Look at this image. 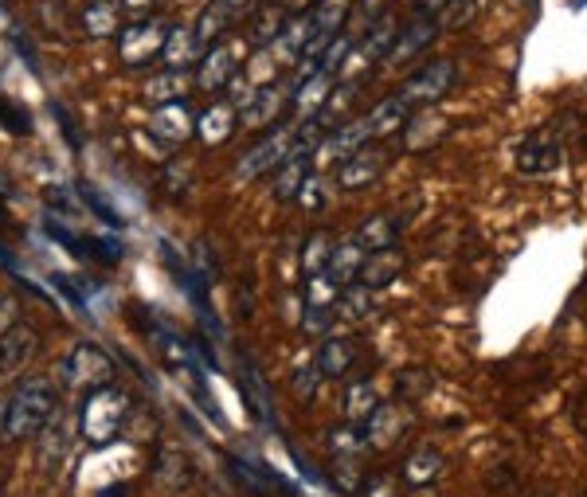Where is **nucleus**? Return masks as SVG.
<instances>
[{"instance_id":"1","label":"nucleus","mask_w":587,"mask_h":497,"mask_svg":"<svg viewBox=\"0 0 587 497\" xmlns=\"http://www.w3.org/2000/svg\"><path fill=\"white\" fill-rule=\"evenodd\" d=\"M59 412V388L56 380L47 376H28V380H16L0 407V435L9 442H24L36 439L44 431L51 415Z\"/></svg>"},{"instance_id":"2","label":"nucleus","mask_w":587,"mask_h":497,"mask_svg":"<svg viewBox=\"0 0 587 497\" xmlns=\"http://www.w3.org/2000/svg\"><path fill=\"white\" fill-rule=\"evenodd\" d=\"M126 415H130V395L121 392V388L106 384L86 395L83 415H79V431H83V439L94 442V447H106V442L118 435L121 423H126Z\"/></svg>"},{"instance_id":"3","label":"nucleus","mask_w":587,"mask_h":497,"mask_svg":"<svg viewBox=\"0 0 587 497\" xmlns=\"http://www.w3.org/2000/svg\"><path fill=\"white\" fill-rule=\"evenodd\" d=\"M114 376H118V365L110 360V353H103V348L91 345V341H79L63 357V380L86 395L114 384Z\"/></svg>"},{"instance_id":"4","label":"nucleus","mask_w":587,"mask_h":497,"mask_svg":"<svg viewBox=\"0 0 587 497\" xmlns=\"http://www.w3.org/2000/svg\"><path fill=\"white\" fill-rule=\"evenodd\" d=\"M450 86H455V59H427L420 71H411V75L403 79L396 98H403L411 110H427V106H435Z\"/></svg>"},{"instance_id":"5","label":"nucleus","mask_w":587,"mask_h":497,"mask_svg":"<svg viewBox=\"0 0 587 497\" xmlns=\"http://www.w3.org/2000/svg\"><path fill=\"white\" fill-rule=\"evenodd\" d=\"M165 39H168L165 20L141 16L118 32V59L126 67H145L150 59H157L165 51Z\"/></svg>"},{"instance_id":"6","label":"nucleus","mask_w":587,"mask_h":497,"mask_svg":"<svg viewBox=\"0 0 587 497\" xmlns=\"http://www.w3.org/2000/svg\"><path fill=\"white\" fill-rule=\"evenodd\" d=\"M564 150H568V141L560 138L552 126L532 130L529 138L517 145V173H521V177H549V173L560 169Z\"/></svg>"},{"instance_id":"7","label":"nucleus","mask_w":587,"mask_h":497,"mask_svg":"<svg viewBox=\"0 0 587 497\" xmlns=\"http://www.w3.org/2000/svg\"><path fill=\"white\" fill-rule=\"evenodd\" d=\"M39 353V333L24 321L9 326L0 333V388L16 384L20 376L28 372V365L36 360Z\"/></svg>"},{"instance_id":"8","label":"nucleus","mask_w":587,"mask_h":497,"mask_svg":"<svg viewBox=\"0 0 587 497\" xmlns=\"http://www.w3.org/2000/svg\"><path fill=\"white\" fill-rule=\"evenodd\" d=\"M294 145H298V126H279V130L267 133V138H262L259 145H255V150L239 161L235 177L255 180V177H262V173H274L282 161L294 153Z\"/></svg>"},{"instance_id":"9","label":"nucleus","mask_w":587,"mask_h":497,"mask_svg":"<svg viewBox=\"0 0 587 497\" xmlns=\"http://www.w3.org/2000/svg\"><path fill=\"white\" fill-rule=\"evenodd\" d=\"M239 59H243V39L212 44L204 56H200V63H196V86L220 94L224 86L235 83V75H239Z\"/></svg>"},{"instance_id":"10","label":"nucleus","mask_w":587,"mask_h":497,"mask_svg":"<svg viewBox=\"0 0 587 497\" xmlns=\"http://www.w3.org/2000/svg\"><path fill=\"white\" fill-rule=\"evenodd\" d=\"M396 36H400V20L391 16V12L376 16L373 24H368V36L353 44L345 67H341V75H353V71H361V67H373V63H380V59H388ZM341 75H337V79H341Z\"/></svg>"},{"instance_id":"11","label":"nucleus","mask_w":587,"mask_h":497,"mask_svg":"<svg viewBox=\"0 0 587 497\" xmlns=\"http://www.w3.org/2000/svg\"><path fill=\"white\" fill-rule=\"evenodd\" d=\"M255 12H259V0H212V4L200 12V20H196L192 28H196V36H200V44L212 47L215 39L227 36L243 20H251Z\"/></svg>"},{"instance_id":"12","label":"nucleus","mask_w":587,"mask_h":497,"mask_svg":"<svg viewBox=\"0 0 587 497\" xmlns=\"http://www.w3.org/2000/svg\"><path fill=\"white\" fill-rule=\"evenodd\" d=\"M391 165V153L384 145H361L353 157H345L337 165V185L345 192H356V188H368L384 177V169Z\"/></svg>"},{"instance_id":"13","label":"nucleus","mask_w":587,"mask_h":497,"mask_svg":"<svg viewBox=\"0 0 587 497\" xmlns=\"http://www.w3.org/2000/svg\"><path fill=\"white\" fill-rule=\"evenodd\" d=\"M373 141V130H368V118H356V122H345L337 126V133H326L321 145L314 150V161L317 165H341L345 157H353L361 145Z\"/></svg>"},{"instance_id":"14","label":"nucleus","mask_w":587,"mask_h":497,"mask_svg":"<svg viewBox=\"0 0 587 497\" xmlns=\"http://www.w3.org/2000/svg\"><path fill=\"white\" fill-rule=\"evenodd\" d=\"M438 36V16H423V12H415V20H411L408 28L396 36V44H391L388 51V63H411V59H420L423 51H427L431 44H435Z\"/></svg>"},{"instance_id":"15","label":"nucleus","mask_w":587,"mask_h":497,"mask_svg":"<svg viewBox=\"0 0 587 497\" xmlns=\"http://www.w3.org/2000/svg\"><path fill=\"white\" fill-rule=\"evenodd\" d=\"M196 118L200 114H192V106L185 103V98H177V103H161L157 110L150 114V133H157L161 141H188L196 133Z\"/></svg>"},{"instance_id":"16","label":"nucleus","mask_w":587,"mask_h":497,"mask_svg":"<svg viewBox=\"0 0 587 497\" xmlns=\"http://www.w3.org/2000/svg\"><path fill=\"white\" fill-rule=\"evenodd\" d=\"M294 98V86H262V91H255V98L247 106H243V118L239 126L243 130H262V126H274V118L282 114V106Z\"/></svg>"},{"instance_id":"17","label":"nucleus","mask_w":587,"mask_h":497,"mask_svg":"<svg viewBox=\"0 0 587 497\" xmlns=\"http://www.w3.org/2000/svg\"><path fill=\"white\" fill-rule=\"evenodd\" d=\"M408 427H411L408 404H380L373 412V419L364 423V439H368V447H391L400 435H408Z\"/></svg>"},{"instance_id":"18","label":"nucleus","mask_w":587,"mask_h":497,"mask_svg":"<svg viewBox=\"0 0 587 497\" xmlns=\"http://www.w3.org/2000/svg\"><path fill=\"white\" fill-rule=\"evenodd\" d=\"M356 357H361V345L353 338H326V345L317 348V372L326 380H341L353 372Z\"/></svg>"},{"instance_id":"19","label":"nucleus","mask_w":587,"mask_h":497,"mask_svg":"<svg viewBox=\"0 0 587 497\" xmlns=\"http://www.w3.org/2000/svg\"><path fill=\"white\" fill-rule=\"evenodd\" d=\"M364 259H368V251L356 244L353 235H345V239H337V244H333V255H329L326 271L333 274V282L341 286V291H345V286H353V282L361 279Z\"/></svg>"},{"instance_id":"20","label":"nucleus","mask_w":587,"mask_h":497,"mask_svg":"<svg viewBox=\"0 0 587 497\" xmlns=\"http://www.w3.org/2000/svg\"><path fill=\"white\" fill-rule=\"evenodd\" d=\"M403 263H408V255L396 251V244H391V247H384V251H373L368 259H364L361 279H356V282H364L368 291H380V286H388V282L400 279Z\"/></svg>"},{"instance_id":"21","label":"nucleus","mask_w":587,"mask_h":497,"mask_svg":"<svg viewBox=\"0 0 587 497\" xmlns=\"http://www.w3.org/2000/svg\"><path fill=\"white\" fill-rule=\"evenodd\" d=\"M333 83H337L333 71L317 67L314 75H306V79H298V83H294V98H290V106H294L298 114H317L321 106L329 103V91H333Z\"/></svg>"},{"instance_id":"22","label":"nucleus","mask_w":587,"mask_h":497,"mask_svg":"<svg viewBox=\"0 0 587 497\" xmlns=\"http://www.w3.org/2000/svg\"><path fill=\"white\" fill-rule=\"evenodd\" d=\"M411 114H415V110H411L403 98H396V94H391V98H380V103L364 114V118H368V130H373V141H376V138H391V133L408 130Z\"/></svg>"},{"instance_id":"23","label":"nucleus","mask_w":587,"mask_h":497,"mask_svg":"<svg viewBox=\"0 0 587 497\" xmlns=\"http://www.w3.org/2000/svg\"><path fill=\"white\" fill-rule=\"evenodd\" d=\"M239 118H235V103H212L200 118H196V138L204 145H224L235 133Z\"/></svg>"},{"instance_id":"24","label":"nucleus","mask_w":587,"mask_h":497,"mask_svg":"<svg viewBox=\"0 0 587 497\" xmlns=\"http://www.w3.org/2000/svg\"><path fill=\"white\" fill-rule=\"evenodd\" d=\"M200 51H204V44H200L196 28L177 24V28H168V39H165V51H161V59H165L173 71H188L192 63H200Z\"/></svg>"},{"instance_id":"25","label":"nucleus","mask_w":587,"mask_h":497,"mask_svg":"<svg viewBox=\"0 0 587 497\" xmlns=\"http://www.w3.org/2000/svg\"><path fill=\"white\" fill-rule=\"evenodd\" d=\"M121 4L118 0H91V4H83V16H79V24H83V32L91 39H106V36H118L121 32Z\"/></svg>"},{"instance_id":"26","label":"nucleus","mask_w":587,"mask_h":497,"mask_svg":"<svg viewBox=\"0 0 587 497\" xmlns=\"http://www.w3.org/2000/svg\"><path fill=\"white\" fill-rule=\"evenodd\" d=\"M353 239H356V244H361L368 255L384 251V247L396 244V220H388V216H368V220H361V224H356V232H353Z\"/></svg>"},{"instance_id":"27","label":"nucleus","mask_w":587,"mask_h":497,"mask_svg":"<svg viewBox=\"0 0 587 497\" xmlns=\"http://www.w3.org/2000/svg\"><path fill=\"white\" fill-rule=\"evenodd\" d=\"M443 466H447L443 451H435V447H420V451L403 462V478H408L411 486H427L431 478H438V474H443Z\"/></svg>"},{"instance_id":"28","label":"nucleus","mask_w":587,"mask_h":497,"mask_svg":"<svg viewBox=\"0 0 587 497\" xmlns=\"http://www.w3.org/2000/svg\"><path fill=\"white\" fill-rule=\"evenodd\" d=\"M349 12H353V0H317L314 4V28L317 36H341V28H345Z\"/></svg>"},{"instance_id":"29","label":"nucleus","mask_w":587,"mask_h":497,"mask_svg":"<svg viewBox=\"0 0 587 497\" xmlns=\"http://www.w3.org/2000/svg\"><path fill=\"white\" fill-rule=\"evenodd\" d=\"M376 407H380V400H376L373 384H368V380H353V384H349V392H345L349 423H368Z\"/></svg>"},{"instance_id":"30","label":"nucleus","mask_w":587,"mask_h":497,"mask_svg":"<svg viewBox=\"0 0 587 497\" xmlns=\"http://www.w3.org/2000/svg\"><path fill=\"white\" fill-rule=\"evenodd\" d=\"M368 313H373V291H368L364 282H353V286H345V291H341V298H337V318L364 321Z\"/></svg>"},{"instance_id":"31","label":"nucleus","mask_w":587,"mask_h":497,"mask_svg":"<svg viewBox=\"0 0 587 497\" xmlns=\"http://www.w3.org/2000/svg\"><path fill=\"white\" fill-rule=\"evenodd\" d=\"M306 306H317V310H337V298H341V286L333 282L329 271L306 274Z\"/></svg>"},{"instance_id":"32","label":"nucleus","mask_w":587,"mask_h":497,"mask_svg":"<svg viewBox=\"0 0 587 497\" xmlns=\"http://www.w3.org/2000/svg\"><path fill=\"white\" fill-rule=\"evenodd\" d=\"M482 4L485 0H447V4L435 12L438 32H458V28H467V24H474V16L482 12Z\"/></svg>"},{"instance_id":"33","label":"nucleus","mask_w":587,"mask_h":497,"mask_svg":"<svg viewBox=\"0 0 587 497\" xmlns=\"http://www.w3.org/2000/svg\"><path fill=\"white\" fill-rule=\"evenodd\" d=\"M333 235L329 232H314L302 244V274H317V271H326L329 267V255H333Z\"/></svg>"},{"instance_id":"34","label":"nucleus","mask_w":587,"mask_h":497,"mask_svg":"<svg viewBox=\"0 0 587 497\" xmlns=\"http://www.w3.org/2000/svg\"><path fill=\"white\" fill-rule=\"evenodd\" d=\"M185 86H188V75L185 71H173V67H168L165 75H157V79H150V86H145V98H150V103H177L180 94H185Z\"/></svg>"},{"instance_id":"35","label":"nucleus","mask_w":587,"mask_h":497,"mask_svg":"<svg viewBox=\"0 0 587 497\" xmlns=\"http://www.w3.org/2000/svg\"><path fill=\"white\" fill-rule=\"evenodd\" d=\"M431 388H435V372H427V368H408V372L400 376L396 392H400L403 404H411V400H420V395L431 392Z\"/></svg>"},{"instance_id":"36","label":"nucleus","mask_w":587,"mask_h":497,"mask_svg":"<svg viewBox=\"0 0 587 497\" xmlns=\"http://www.w3.org/2000/svg\"><path fill=\"white\" fill-rule=\"evenodd\" d=\"M364 447H368V439H361L356 427H337V431H329V451H333L337 459H356Z\"/></svg>"},{"instance_id":"37","label":"nucleus","mask_w":587,"mask_h":497,"mask_svg":"<svg viewBox=\"0 0 587 497\" xmlns=\"http://www.w3.org/2000/svg\"><path fill=\"white\" fill-rule=\"evenodd\" d=\"M326 376L317 372V365H306V368H294V376H290V392H294V400H314L317 395V384H321Z\"/></svg>"},{"instance_id":"38","label":"nucleus","mask_w":587,"mask_h":497,"mask_svg":"<svg viewBox=\"0 0 587 497\" xmlns=\"http://www.w3.org/2000/svg\"><path fill=\"white\" fill-rule=\"evenodd\" d=\"M333 482L341 489H345V494H356V489H361V470H356V462H349V459H337V466H333Z\"/></svg>"},{"instance_id":"39","label":"nucleus","mask_w":587,"mask_h":497,"mask_svg":"<svg viewBox=\"0 0 587 497\" xmlns=\"http://www.w3.org/2000/svg\"><path fill=\"white\" fill-rule=\"evenodd\" d=\"M364 497H400V482L391 478V474H373V478L364 482Z\"/></svg>"},{"instance_id":"40","label":"nucleus","mask_w":587,"mask_h":497,"mask_svg":"<svg viewBox=\"0 0 587 497\" xmlns=\"http://www.w3.org/2000/svg\"><path fill=\"white\" fill-rule=\"evenodd\" d=\"M302 313H306V318H302V329H306V333H326L337 318L333 310H317V306H306Z\"/></svg>"},{"instance_id":"41","label":"nucleus","mask_w":587,"mask_h":497,"mask_svg":"<svg viewBox=\"0 0 587 497\" xmlns=\"http://www.w3.org/2000/svg\"><path fill=\"white\" fill-rule=\"evenodd\" d=\"M294 200H298L302 208H321L326 204V188H321V180H317L314 173H309V180L302 185V192Z\"/></svg>"},{"instance_id":"42","label":"nucleus","mask_w":587,"mask_h":497,"mask_svg":"<svg viewBox=\"0 0 587 497\" xmlns=\"http://www.w3.org/2000/svg\"><path fill=\"white\" fill-rule=\"evenodd\" d=\"M572 419H576L579 435H587V392H579L576 407H572Z\"/></svg>"},{"instance_id":"43","label":"nucleus","mask_w":587,"mask_h":497,"mask_svg":"<svg viewBox=\"0 0 587 497\" xmlns=\"http://www.w3.org/2000/svg\"><path fill=\"white\" fill-rule=\"evenodd\" d=\"M118 4H121L126 12H138V16H141V12H150L153 4H157V0H118Z\"/></svg>"},{"instance_id":"44","label":"nucleus","mask_w":587,"mask_h":497,"mask_svg":"<svg viewBox=\"0 0 587 497\" xmlns=\"http://www.w3.org/2000/svg\"><path fill=\"white\" fill-rule=\"evenodd\" d=\"M290 12H306V4H317V0H282Z\"/></svg>"},{"instance_id":"45","label":"nucleus","mask_w":587,"mask_h":497,"mask_svg":"<svg viewBox=\"0 0 587 497\" xmlns=\"http://www.w3.org/2000/svg\"><path fill=\"white\" fill-rule=\"evenodd\" d=\"M71 4H91V0H71Z\"/></svg>"}]
</instances>
